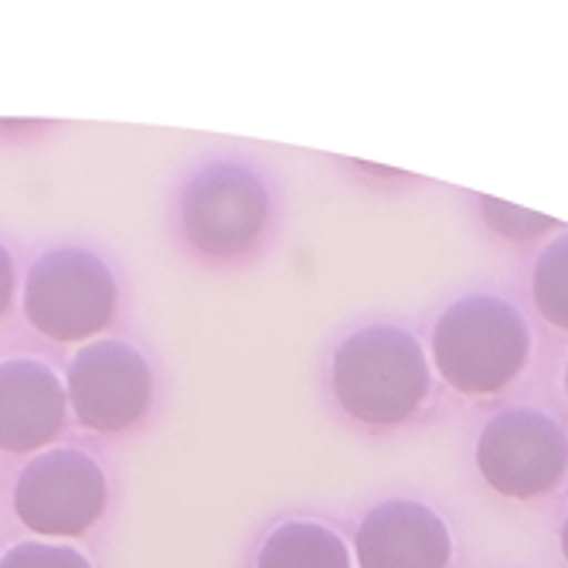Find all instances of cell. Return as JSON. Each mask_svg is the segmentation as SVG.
I'll return each instance as SVG.
<instances>
[{"instance_id": "cell-5", "label": "cell", "mask_w": 568, "mask_h": 568, "mask_svg": "<svg viewBox=\"0 0 568 568\" xmlns=\"http://www.w3.org/2000/svg\"><path fill=\"white\" fill-rule=\"evenodd\" d=\"M110 484L79 449L38 453L14 484L18 521L41 538H82L106 510Z\"/></svg>"}, {"instance_id": "cell-14", "label": "cell", "mask_w": 568, "mask_h": 568, "mask_svg": "<svg viewBox=\"0 0 568 568\" xmlns=\"http://www.w3.org/2000/svg\"><path fill=\"white\" fill-rule=\"evenodd\" d=\"M14 290H18V273H14V260L11 252L0 245V321L8 317L11 310V300H14Z\"/></svg>"}, {"instance_id": "cell-3", "label": "cell", "mask_w": 568, "mask_h": 568, "mask_svg": "<svg viewBox=\"0 0 568 568\" xmlns=\"http://www.w3.org/2000/svg\"><path fill=\"white\" fill-rule=\"evenodd\" d=\"M116 276L89 248H51L28 270L24 317L55 344H85L116 321Z\"/></svg>"}, {"instance_id": "cell-10", "label": "cell", "mask_w": 568, "mask_h": 568, "mask_svg": "<svg viewBox=\"0 0 568 568\" xmlns=\"http://www.w3.org/2000/svg\"><path fill=\"white\" fill-rule=\"evenodd\" d=\"M255 568H351V551L321 521H286L263 541Z\"/></svg>"}, {"instance_id": "cell-6", "label": "cell", "mask_w": 568, "mask_h": 568, "mask_svg": "<svg viewBox=\"0 0 568 568\" xmlns=\"http://www.w3.org/2000/svg\"><path fill=\"white\" fill-rule=\"evenodd\" d=\"M477 467L504 497H541L555 490L568 470V436L538 408H507L484 426Z\"/></svg>"}, {"instance_id": "cell-15", "label": "cell", "mask_w": 568, "mask_h": 568, "mask_svg": "<svg viewBox=\"0 0 568 568\" xmlns=\"http://www.w3.org/2000/svg\"><path fill=\"white\" fill-rule=\"evenodd\" d=\"M561 555H565V561H568V518H565V525H561Z\"/></svg>"}, {"instance_id": "cell-2", "label": "cell", "mask_w": 568, "mask_h": 568, "mask_svg": "<svg viewBox=\"0 0 568 568\" xmlns=\"http://www.w3.org/2000/svg\"><path fill=\"white\" fill-rule=\"evenodd\" d=\"M331 385L351 419L398 426L416 416L429 395L423 344L395 324L361 327L334 351Z\"/></svg>"}, {"instance_id": "cell-16", "label": "cell", "mask_w": 568, "mask_h": 568, "mask_svg": "<svg viewBox=\"0 0 568 568\" xmlns=\"http://www.w3.org/2000/svg\"><path fill=\"white\" fill-rule=\"evenodd\" d=\"M565 395H568V368H565Z\"/></svg>"}, {"instance_id": "cell-8", "label": "cell", "mask_w": 568, "mask_h": 568, "mask_svg": "<svg viewBox=\"0 0 568 568\" xmlns=\"http://www.w3.org/2000/svg\"><path fill=\"white\" fill-rule=\"evenodd\" d=\"M65 382L34 357L0 361V453H41L65 429Z\"/></svg>"}, {"instance_id": "cell-13", "label": "cell", "mask_w": 568, "mask_h": 568, "mask_svg": "<svg viewBox=\"0 0 568 568\" xmlns=\"http://www.w3.org/2000/svg\"><path fill=\"white\" fill-rule=\"evenodd\" d=\"M0 568H92L89 558L69 545H48V541H21L11 545L0 558Z\"/></svg>"}, {"instance_id": "cell-4", "label": "cell", "mask_w": 568, "mask_h": 568, "mask_svg": "<svg viewBox=\"0 0 568 568\" xmlns=\"http://www.w3.org/2000/svg\"><path fill=\"white\" fill-rule=\"evenodd\" d=\"M273 215V201L260 174L222 161L191 178L181 197V225L209 260H232L260 245Z\"/></svg>"}, {"instance_id": "cell-9", "label": "cell", "mask_w": 568, "mask_h": 568, "mask_svg": "<svg viewBox=\"0 0 568 568\" xmlns=\"http://www.w3.org/2000/svg\"><path fill=\"white\" fill-rule=\"evenodd\" d=\"M354 551L357 568H446L453 541L433 507L385 500L365 514Z\"/></svg>"}, {"instance_id": "cell-7", "label": "cell", "mask_w": 568, "mask_h": 568, "mask_svg": "<svg viewBox=\"0 0 568 568\" xmlns=\"http://www.w3.org/2000/svg\"><path fill=\"white\" fill-rule=\"evenodd\" d=\"M65 395L85 429L123 433L150 412L153 372L133 344L92 341L69 361Z\"/></svg>"}, {"instance_id": "cell-11", "label": "cell", "mask_w": 568, "mask_h": 568, "mask_svg": "<svg viewBox=\"0 0 568 568\" xmlns=\"http://www.w3.org/2000/svg\"><path fill=\"white\" fill-rule=\"evenodd\" d=\"M535 306L541 310V317L568 331V232L558 235L535 263V280H531Z\"/></svg>"}, {"instance_id": "cell-12", "label": "cell", "mask_w": 568, "mask_h": 568, "mask_svg": "<svg viewBox=\"0 0 568 568\" xmlns=\"http://www.w3.org/2000/svg\"><path fill=\"white\" fill-rule=\"evenodd\" d=\"M480 209H484V219L494 232H500L504 239H535L548 229H558L555 219L548 215H538V212H528V209H518V204H507L500 197H480Z\"/></svg>"}, {"instance_id": "cell-1", "label": "cell", "mask_w": 568, "mask_h": 568, "mask_svg": "<svg viewBox=\"0 0 568 568\" xmlns=\"http://www.w3.org/2000/svg\"><path fill=\"white\" fill-rule=\"evenodd\" d=\"M531 354V331L518 306L474 293L443 310L433 327L439 378L459 395L487 398L518 382Z\"/></svg>"}]
</instances>
